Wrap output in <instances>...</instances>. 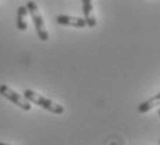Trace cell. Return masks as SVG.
<instances>
[{
	"label": "cell",
	"mask_w": 160,
	"mask_h": 145,
	"mask_svg": "<svg viewBox=\"0 0 160 145\" xmlns=\"http://www.w3.org/2000/svg\"><path fill=\"white\" fill-rule=\"evenodd\" d=\"M28 10L25 6H20L17 10V28L20 31H27L28 29Z\"/></svg>",
	"instance_id": "cell-7"
},
{
	"label": "cell",
	"mask_w": 160,
	"mask_h": 145,
	"mask_svg": "<svg viewBox=\"0 0 160 145\" xmlns=\"http://www.w3.org/2000/svg\"><path fill=\"white\" fill-rule=\"evenodd\" d=\"M57 24L60 25H66V27H72V28H85L87 23L84 21L82 17H72V15H66L61 14L56 18Z\"/></svg>",
	"instance_id": "cell-4"
},
{
	"label": "cell",
	"mask_w": 160,
	"mask_h": 145,
	"mask_svg": "<svg viewBox=\"0 0 160 145\" xmlns=\"http://www.w3.org/2000/svg\"><path fill=\"white\" fill-rule=\"evenodd\" d=\"M82 11H84V21L87 23V27L95 28L98 21L93 13V3L91 0H82Z\"/></svg>",
	"instance_id": "cell-5"
},
{
	"label": "cell",
	"mask_w": 160,
	"mask_h": 145,
	"mask_svg": "<svg viewBox=\"0 0 160 145\" xmlns=\"http://www.w3.org/2000/svg\"><path fill=\"white\" fill-rule=\"evenodd\" d=\"M27 10H28L29 15L32 17V21H33V25H35V29H36V35L38 38L41 39L42 42H46L49 39V32L46 29V24H45V20L42 17L41 11H39V7L35 2H28L25 4Z\"/></svg>",
	"instance_id": "cell-2"
},
{
	"label": "cell",
	"mask_w": 160,
	"mask_h": 145,
	"mask_svg": "<svg viewBox=\"0 0 160 145\" xmlns=\"http://www.w3.org/2000/svg\"><path fill=\"white\" fill-rule=\"evenodd\" d=\"M24 98L29 102V103H35L38 106H41L42 109L48 110L50 113H54V115H63L64 113V106H61L60 103H56L49 98L43 96V95L38 94V92L32 91V89H25L24 91Z\"/></svg>",
	"instance_id": "cell-1"
},
{
	"label": "cell",
	"mask_w": 160,
	"mask_h": 145,
	"mask_svg": "<svg viewBox=\"0 0 160 145\" xmlns=\"http://www.w3.org/2000/svg\"><path fill=\"white\" fill-rule=\"evenodd\" d=\"M0 145H11V144H6V142H0Z\"/></svg>",
	"instance_id": "cell-8"
},
{
	"label": "cell",
	"mask_w": 160,
	"mask_h": 145,
	"mask_svg": "<svg viewBox=\"0 0 160 145\" xmlns=\"http://www.w3.org/2000/svg\"><path fill=\"white\" fill-rule=\"evenodd\" d=\"M159 116H160V109H159Z\"/></svg>",
	"instance_id": "cell-9"
},
{
	"label": "cell",
	"mask_w": 160,
	"mask_h": 145,
	"mask_svg": "<svg viewBox=\"0 0 160 145\" xmlns=\"http://www.w3.org/2000/svg\"><path fill=\"white\" fill-rule=\"evenodd\" d=\"M159 145H160V140H159Z\"/></svg>",
	"instance_id": "cell-10"
},
{
	"label": "cell",
	"mask_w": 160,
	"mask_h": 145,
	"mask_svg": "<svg viewBox=\"0 0 160 145\" xmlns=\"http://www.w3.org/2000/svg\"><path fill=\"white\" fill-rule=\"evenodd\" d=\"M156 106H160V92L156 94L155 96H152L150 99L142 102V103L138 106V113L143 115V113H148L149 110H152L153 107H156Z\"/></svg>",
	"instance_id": "cell-6"
},
{
	"label": "cell",
	"mask_w": 160,
	"mask_h": 145,
	"mask_svg": "<svg viewBox=\"0 0 160 145\" xmlns=\"http://www.w3.org/2000/svg\"><path fill=\"white\" fill-rule=\"evenodd\" d=\"M0 95L4 96L6 99H8L10 102H13L14 105H17L18 107H21V109L25 110V112H29V110L32 109V105L24 98V95H20L17 91H14L13 88H10L6 84L0 85Z\"/></svg>",
	"instance_id": "cell-3"
}]
</instances>
